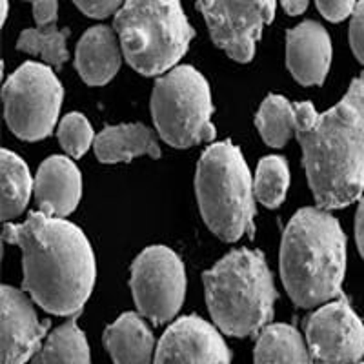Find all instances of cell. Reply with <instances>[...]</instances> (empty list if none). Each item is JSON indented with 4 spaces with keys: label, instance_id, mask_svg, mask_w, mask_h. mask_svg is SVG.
I'll list each match as a JSON object with an SVG mask.
<instances>
[{
    "label": "cell",
    "instance_id": "1",
    "mask_svg": "<svg viewBox=\"0 0 364 364\" xmlns=\"http://www.w3.org/2000/svg\"><path fill=\"white\" fill-rule=\"evenodd\" d=\"M4 239L22 250V286L42 310L60 317L82 310L95 286L97 262L80 228L33 211L22 224H6Z\"/></svg>",
    "mask_w": 364,
    "mask_h": 364
},
{
    "label": "cell",
    "instance_id": "2",
    "mask_svg": "<svg viewBox=\"0 0 364 364\" xmlns=\"http://www.w3.org/2000/svg\"><path fill=\"white\" fill-rule=\"evenodd\" d=\"M302 162L317 204L336 210L352 204L364 190V77L326 113L311 102L295 104Z\"/></svg>",
    "mask_w": 364,
    "mask_h": 364
},
{
    "label": "cell",
    "instance_id": "3",
    "mask_svg": "<svg viewBox=\"0 0 364 364\" xmlns=\"http://www.w3.org/2000/svg\"><path fill=\"white\" fill-rule=\"evenodd\" d=\"M346 237L326 210L304 208L288 223L281 242V277L291 301L314 308L341 295Z\"/></svg>",
    "mask_w": 364,
    "mask_h": 364
},
{
    "label": "cell",
    "instance_id": "4",
    "mask_svg": "<svg viewBox=\"0 0 364 364\" xmlns=\"http://www.w3.org/2000/svg\"><path fill=\"white\" fill-rule=\"evenodd\" d=\"M206 302L217 328L233 337L268 326L277 301L272 272L257 250H233L203 275Z\"/></svg>",
    "mask_w": 364,
    "mask_h": 364
},
{
    "label": "cell",
    "instance_id": "5",
    "mask_svg": "<svg viewBox=\"0 0 364 364\" xmlns=\"http://www.w3.org/2000/svg\"><path fill=\"white\" fill-rule=\"evenodd\" d=\"M195 193L204 223L219 239L235 242L253 235L255 191L235 144L215 142L204 151L195 173Z\"/></svg>",
    "mask_w": 364,
    "mask_h": 364
},
{
    "label": "cell",
    "instance_id": "6",
    "mask_svg": "<svg viewBox=\"0 0 364 364\" xmlns=\"http://www.w3.org/2000/svg\"><path fill=\"white\" fill-rule=\"evenodd\" d=\"M113 28L129 66L149 77L171 70L193 37L178 0H126Z\"/></svg>",
    "mask_w": 364,
    "mask_h": 364
},
{
    "label": "cell",
    "instance_id": "7",
    "mask_svg": "<svg viewBox=\"0 0 364 364\" xmlns=\"http://www.w3.org/2000/svg\"><path fill=\"white\" fill-rule=\"evenodd\" d=\"M213 102L208 80L191 66H177L155 82L151 117L161 139L173 148H190L215 139Z\"/></svg>",
    "mask_w": 364,
    "mask_h": 364
},
{
    "label": "cell",
    "instance_id": "8",
    "mask_svg": "<svg viewBox=\"0 0 364 364\" xmlns=\"http://www.w3.org/2000/svg\"><path fill=\"white\" fill-rule=\"evenodd\" d=\"M63 97V84L50 66L22 64L2 90L9 129L22 141L46 139L57 124Z\"/></svg>",
    "mask_w": 364,
    "mask_h": 364
},
{
    "label": "cell",
    "instance_id": "9",
    "mask_svg": "<svg viewBox=\"0 0 364 364\" xmlns=\"http://www.w3.org/2000/svg\"><path fill=\"white\" fill-rule=\"evenodd\" d=\"M132 291L136 310L151 323H168L186 295V269L173 250L151 246L132 266Z\"/></svg>",
    "mask_w": 364,
    "mask_h": 364
},
{
    "label": "cell",
    "instance_id": "10",
    "mask_svg": "<svg viewBox=\"0 0 364 364\" xmlns=\"http://www.w3.org/2000/svg\"><path fill=\"white\" fill-rule=\"evenodd\" d=\"M210 35L237 63H248L266 24L275 17V0H199Z\"/></svg>",
    "mask_w": 364,
    "mask_h": 364
},
{
    "label": "cell",
    "instance_id": "11",
    "mask_svg": "<svg viewBox=\"0 0 364 364\" xmlns=\"http://www.w3.org/2000/svg\"><path fill=\"white\" fill-rule=\"evenodd\" d=\"M306 344L318 364H357L364 355V324L346 299L328 302L308 317Z\"/></svg>",
    "mask_w": 364,
    "mask_h": 364
},
{
    "label": "cell",
    "instance_id": "12",
    "mask_svg": "<svg viewBox=\"0 0 364 364\" xmlns=\"http://www.w3.org/2000/svg\"><path fill=\"white\" fill-rule=\"evenodd\" d=\"M232 355L219 331L204 318L188 315L164 331L154 364H230Z\"/></svg>",
    "mask_w": 364,
    "mask_h": 364
},
{
    "label": "cell",
    "instance_id": "13",
    "mask_svg": "<svg viewBox=\"0 0 364 364\" xmlns=\"http://www.w3.org/2000/svg\"><path fill=\"white\" fill-rule=\"evenodd\" d=\"M2 364H26L41 350L50 323H41L28 297L17 288L2 286Z\"/></svg>",
    "mask_w": 364,
    "mask_h": 364
},
{
    "label": "cell",
    "instance_id": "14",
    "mask_svg": "<svg viewBox=\"0 0 364 364\" xmlns=\"http://www.w3.org/2000/svg\"><path fill=\"white\" fill-rule=\"evenodd\" d=\"M286 64L302 86H318L331 64V41L318 22L306 21L286 35Z\"/></svg>",
    "mask_w": 364,
    "mask_h": 364
},
{
    "label": "cell",
    "instance_id": "15",
    "mask_svg": "<svg viewBox=\"0 0 364 364\" xmlns=\"http://www.w3.org/2000/svg\"><path fill=\"white\" fill-rule=\"evenodd\" d=\"M33 195L41 213L66 219L82 197V175L64 155L46 159L35 177Z\"/></svg>",
    "mask_w": 364,
    "mask_h": 364
},
{
    "label": "cell",
    "instance_id": "16",
    "mask_svg": "<svg viewBox=\"0 0 364 364\" xmlns=\"http://www.w3.org/2000/svg\"><path fill=\"white\" fill-rule=\"evenodd\" d=\"M120 41L115 28L95 26L87 29L77 44L75 68L90 86H104L117 75L120 68Z\"/></svg>",
    "mask_w": 364,
    "mask_h": 364
},
{
    "label": "cell",
    "instance_id": "17",
    "mask_svg": "<svg viewBox=\"0 0 364 364\" xmlns=\"http://www.w3.org/2000/svg\"><path fill=\"white\" fill-rule=\"evenodd\" d=\"M95 155L100 162L115 164V162H129L135 157L159 159L161 146L157 135L142 124H120L104 128L95 136Z\"/></svg>",
    "mask_w": 364,
    "mask_h": 364
},
{
    "label": "cell",
    "instance_id": "18",
    "mask_svg": "<svg viewBox=\"0 0 364 364\" xmlns=\"http://www.w3.org/2000/svg\"><path fill=\"white\" fill-rule=\"evenodd\" d=\"M104 344L115 364H151L154 333L136 314L120 315L104 331Z\"/></svg>",
    "mask_w": 364,
    "mask_h": 364
},
{
    "label": "cell",
    "instance_id": "19",
    "mask_svg": "<svg viewBox=\"0 0 364 364\" xmlns=\"http://www.w3.org/2000/svg\"><path fill=\"white\" fill-rule=\"evenodd\" d=\"M308 344L290 324H269L257 339L253 364H314Z\"/></svg>",
    "mask_w": 364,
    "mask_h": 364
},
{
    "label": "cell",
    "instance_id": "20",
    "mask_svg": "<svg viewBox=\"0 0 364 364\" xmlns=\"http://www.w3.org/2000/svg\"><path fill=\"white\" fill-rule=\"evenodd\" d=\"M31 364H91L86 336L75 318L55 328Z\"/></svg>",
    "mask_w": 364,
    "mask_h": 364
},
{
    "label": "cell",
    "instance_id": "21",
    "mask_svg": "<svg viewBox=\"0 0 364 364\" xmlns=\"http://www.w3.org/2000/svg\"><path fill=\"white\" fill-rule=\"evenodd\" d=\"M0 186H2V220L15 219L22 213L31 197L35 181H31L28 166L18 155L2 149Z\"/></svg>",
    "mask_w": 364,
    "mask_h": 364
},
{
    "label": "cell",
    "instance_id": "22",
    "mask_svg": "<svg viewBox=\"0 0 364 364\" xmlns=\"http://www.w3.org/2000/svg\"><path fill=\"white\" fill-rule=\"evenodd\" d=\"M255 126L266 144L272 148H282L297 132L295 106L284 97H266L255 117Z\"/></svg>",
    "mask_w": 364,
    "mask_h": 364
},
{
    "label": "cell",
    "instance_id": "23",
    "mask_svg": "<svg viewBox=\"0 0 364 364\" xmlns=\"http://www.w3.org/2000/svg\"><path fill=\"white\" fill-rule=\"evenodd\" d=\"M290 186V170L286 159L279 155L264 157L257 166L253 191L255 197L266 208H279L286 199V191Z\"/></svg>",
    "mask_w": 364,
    "mask_h": 364
},
{
    "label": "cell",
    "instance_id": "24",
    "mask_svg": "<svg viewBox=\"0 0 364 364\" xmlns=\"http://www.w3.org/2000/svg\"><path fill=\"white\" fill-rule=\"evenodd\" d=\"M70 29H57L55 24L38 29H26L18 37L17 48L26 53L38 55L51 66H63L68 60Z\"/></svg>",
    "mask_w": 364,
    "mask_h": 364
},
{
    "label": "cell",
    "instance_id": "25",
    "mask_svg": "<svg viewBox=\"0 0 364 364\" xmlns=\"http://www.w3.org/2000/svg\"><path fill=\"white\" fill-rule=\"evenodd\" d=\"M58 142L68 155L75 159L82 157L90 146L95 144L90 120L80 113H70L64 117L58 126Z\"/></svg>",
    "mask_w": 364,
    "mask_h": 364
},
{
    "label": "cell",
    "instance_id": "26",
    "mask_svg": "<svg viewBox=\"0 0 364 364\" xmlns=\"http://www.w3.org/2000/svg\"><path fill=\"white\" fill-rule=\"evenodd\" d=\"M350 44H352L353 55L360 64H364V0H360L352 13L350 22Z\"/></svg>",
    "mask_w": 364,
    "mask_h": 364
},
{
    "label": "cell",
    "instance_id": "27",
    "mask_svg": "<svg viewBox=\"0 0 364 364\" xmlns=\"http://www.w3.org/2000/svg\"><path fill=\"white\" fill-rule=\"evenodd\" d=\"M75 6L91 18H106L122 8L126 0H73Z\"/></svg>",
    "mask_w": 364,
    "mask_h": 364
},
{
    "label": "cell",
    "instance_id": "28",
    "mask_svg": "<svg viewBox=\"0 0 364 364\" xmlns=\"http://www.w3.org/2000/svg\"><path fill=\"white\" fill-rule=\"evenodd\" d=\"M315 4L323 17L331 22L343 21L355 9V0H315Z\"/></svg>",
    "mask_w": 364,
    "mask_h": 364
},
{
    "label": "cell",
    "instance_id": "29",
    "mask_svg": "<svg viewBox=\"0 0 364 364\" xmlns=\"http://www.w3.org/2000/svg\"><path fill=\"white\" fill-rule=\"evenodd\" d=\"M58 0H33V18L38 28H46L57 22Z\"/></svg>",
    "mask_w": 364,
    "mask_h": 364
},
{
    "label": "cell",
    "instance_id": "30",
    "mask_svg": "<svg viewBox=\"0 0 364 364\" xmlns=\"http://www.w3.org/2000/svg\"><path fill=\"white\" fill-rule=\"evenodd\" d=\"M355 237H357V246L360 250V255L364 259V197L359 203V210H357L355 217Z\"/></svg>",
    "mask_w": 364,
    "mask_h": 364
},
{
    "label": "cell",
    "instance_id": "31",
    "mask_svg": "<svg viewBox=\"0 0 364 364\" xmlns=\"http://www.w3.org/2000/svg\"><path fill=\"white\" fill-rule=\"evenodd\" d=\"M308 2L310 0H281L282 8L286 9L288 15H301V13L306 11Z\"/></svg>",
    "mask_w": 364,
    "mask_h": 364
},
{
    "label": "cell",
    "instance_id": "32",
    "mask_svg": "<svg viewBox=\"0 0 364 364\" xmlns=\"http://www.w3.org/2000/svg\"><path fill=\"white\" fill-rule=\"evenodd\" d=\"M2 24H4V21H6V17H8V0H2Z\"/></svg>",
    "mask_w": 364,
    "mask_h": 364
},
{
    "label": "cell",
    "instance_id": "33",
    "mask_svg": "<svg viewBox=\"0 0 364 364\" xmlns=\"http://www.w3.org/2000/svg\"><path fill=\"white\" fill-rule=\"evenodd\" d=\"M359 364H364V360H363V363H359Z\"/></svg>",
    "mask_w": 364,
    "mask_h": 364
},
{
    "label": "cell",
    "instance_id": "34",
    "mask_svg": "<svg viewBox=\"0 0 364 364\" xmlns=\"http://www.w3.org/2000/svg\"><path fill=\"white\" fill-rule=\"evenodd\" d=\"M31 2H33V0H31Z\"/></svg>",
    "mask_w": 364,
    "mask_h": 364
}]
</instances>
